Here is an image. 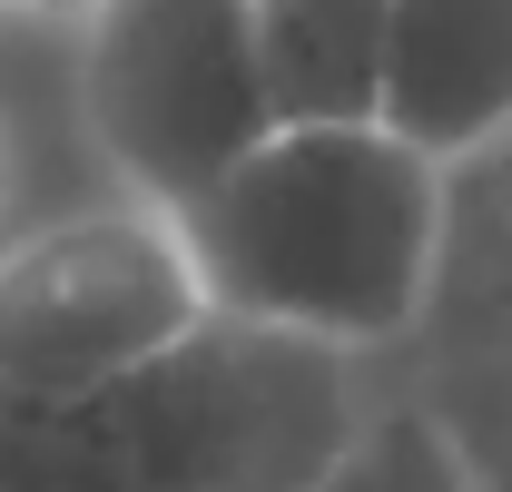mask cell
<instances>
[{
  "label": "cell",
  "instance_id": "obj_1",
  "mask_svg": "<svg viewBox=\"0 0 512 492\" xmlns=\"http://www.w3.org/2000/svg\"><path fill=\"white\" fill-rule=\"evenodd\" d=\"M168 227L207 315L394 374L444 296L453 178L384 128H266Z\"/></svg>",
  "mask_w": 512,
  "mask_h": 492
},
{
  "label": "cell",
  "instance_id": "obj_2",
  "mask_svg": "<svg viewBox=\"0 0 512 492\" xmlns=\"http://www.w3.org/2000/svg\"><path fill=\"white\" fill-rule=\"evenodd\" d=\"M375 365L207 315L69 404H0V492H316Z\"/></svg>",
  "mask_w": 512,
  "mask_h": 492
},
{
  "label": "cell",
  "instance_id": "obj_3",
  "mask_svg": "<svg viewBox=\"0 0 512 492\" xmlns=\"http://www.w3.org/2000/svg\"><path fill=\"white\" fill-rule=\"evenodd\" d=\"M69 89L109 197L148 217H188L276 128L247 0H89L69 30Z\"/></svg>",
  "mask_w": 512,
  "mask_h": 492
},
{
  "label": "cell",
  "instance_id": "obj_4",
  "mask_svg": "<svg viewBox=\"0 0 512 492\" xmlns=\"http://www.w3.org/2000/svg\"><path fill=\"white\" fill-rule=\"evenodd\" d=\"M197 325L207 296L178 227L128 197L30 217L0 246V404H69Z\"/></svg>",
  "mask_w": 512,
  "mask_h": 492
},
{
  "label": "cell",
  "instance_id": "obj_5",
  "mask_svg": "<svg viewBox=\"0 0 512 492\" xmlns=\"http://www.w3.org/2000/svg\"><path fill=\"white\" fill-rule=\"evenodd\" d=\"M414 355H434V384H414V374L404 384L453 424L483 492H512V168L503 158L453 178V256Z\"/></svg>",
  "mask_w": 512,
  "mask_h": 492
},
{
  "label": "cell",
  "instance_id": "obj_6",
  "mask_svg": "<svg viewBox=\"0 0 512 492\" xmlns=\"http://www.w3.org/2000/svg\"><path fill=\"white\" fill-rule=\"evenodd\" d=\"M375 128L424 168H483L512 138V0H384Z\"/></svg>",
  "mask_w": 512,
  "mask_h": 492
},
{
  "label": "cell",
  "instance_id": "obj_7",
  "mask_svg": "<svg viewBox=\"0 0 512 492\" xmlns=\"http://www.w3.org/2000/svg\"><path fill=\"white\" fill-rule=\"evenodd\" d=\"M247 30L276 128H375L384 0H247Z\"/></svg>",
  "mask_w": 512,
  "mask_h": 492
},
{
  "label": "cell",
  "instance_id": "obj_8",
  "mask_svg": "<svg viewBox=\"0 0 512 492\" xmlns=\"http://www.w3.org/2000/svg\"><path fill=\"white\" fill-rule=\"evenodd\" d=\"M316 492H483L473 473V453L453 443V424L404 384V374H384L375 404H365V424L345 433V453L316 473Z\"/></svg>",
  "mask_w": 512,
  "mask_h": 492
},
{
  "label": "cell",
  "instance_id": "obj_9",
  "mask_svg": "<svg viewBox=\"0 0 512 492\" xmlns=\"http://www.w3.org/2000/svg\"><path fill=\"white\" fill-rule=\"evenodd\" d=\"M30 227V178H20V138H10V109H0V246Z\"/></svg>",
  "mask_w": 512,
  "mask_h": 492
},
{
  "label": "cell",
  "instance_id": "obj_10",
  "mask_svg": "<svg viewBox=\"0 0 512 492\" xmlns=\"http://www.w3.org/2000/svg\"><path fill=\"white\" fill-rule=\"evenodd\" d=\"M79 10L89 0H0V20H60V30H79Z\"/></svg>",
  "mask_w": 512,
  "mask_h": 492
},
{
  "label": "cell",
  "instance_id": "obj_11",
  "mask_svg": "<svg viewBox=\"0 0 512 492\" xmlns=\"http://www.w3.org/2000/svg\"><path fill=\"white\" fill-rule=\"evenodd\" d=\"M493 158H503V168H512V138H503V148H493Z\"/></svg>",
  "mask_w": 512,
  "mask_h": 492
}]
</instances>
